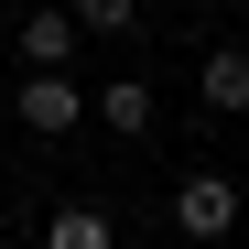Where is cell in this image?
<instances>
[{
	"mask_svg": "<svg viewBox=\"0 0 249 249\" xmlns=\"http://www.w3.org/2000/svg\"><path fill=\"white\" fill-rule=\"evenodd\" d=\"M195 98L217 108V119H228V108H249V44H217V54H206V76H195Z\"/></svg>",
	"mask_w": 249,
	"mask_h": 249,
	"instance_id": "cell-5",
	"label": "cell"
},
{
	"mask_svg": "<svg viewBox=\"0 0 249 249\" xmlns=\"http://www.w3.org/2000/svg\"><path fill=\"white\" fill-rule=\"evenodd\" d=\"M11 119H22V130H44V141H65L76 119H87V87H76V76H44V65H33L22 87H11Z\"/></svg>",
	"mask_w": 249,
	"mask_h": 249,
	"instance_id": "cell-1",
	"label": "cell"
},
{
	"mask_svg": "<svg viewBox=\"0 0 249 249\" xmlns=\"http://www.w3.org/2000/svg\"><path fill=\"white\" fill-rule=\"evenodd\" d=\"M238 249H249V238H238Z\"/></svg>",
	"mask_w": 249,
	"mask_h": 249,
	"instance_id": "cell-8",
	"label": "cell"
},
{
	"mask_svg": "<svg viewBox=\"0 0 249 249\" xmlns=\"http://www.w3.org/2000/svg\"><path fill=\"white\" fill-rule=\"evenodd\" d=\"M22 65H44V76H65V65H76V11H65V0L22 11Z\"/></svg>",
	"mask_w": 249,
	"mask_h": 249,
	"instance_id": "cell-3",
	"label": "cell"
},
{
	"mask_svg": "<svg viewBox=\"0 0 249 249\" xmlns=\"http://www.w3.org/2000/svg\"><path fill=\"white\" fill-rule=\"evenodd\" d=\"M65 11H76V33H130L141 0H65Z\"/></svg>",
	"mask_w": 249,
	"mask_h": 249,
	"instance_id": "cell-7",
	"label": "cell"
},
{
	"mask_svg": "<svg viewBox=\"0 0 249 249\" xmlns=\"http://www.w3.org/2000/svg\"><path fill=\"white\" fill-rule=\"evenodd\" d=\"M44 249H108V217H98V206H54Z\"/></svg>",
	"mask_w": 249,
	"mask_h": 249,
	"instance_id": "cell-6",
	"label": "cell"
},
{
	"mask_svg": "<svg viewBox=\"0 0 249 249\" xmlns=\"http://www.w3.org/2000/svg\"><path fill=\"white\" fill-rule=\"evenodd\" d=\"M238 206H249L238 174H184V184H174V228H184V238H228Z\"/></svg>",
	"mask_w": 249,
	"mask_h": 249,
	"instance_id": "cell-2",
	"label": "cell"
},
{
	"mask_svg": "<svg viewBox=\"0 0 249 249\" xmlns=\"http://www.w3.org/2000/svg\"><path fill=\"white\" fill-rule=\"evenodd\" d=\"M87 108L108 119V130H130V141H141V130H152V119H162V98H152V76H108V87H98Z\"/></svg>",
	"mask_w": 249,
	"mask_h": 249,
	"instance_id": "cell-4",
	"label": "cell"
}]
</instances>
